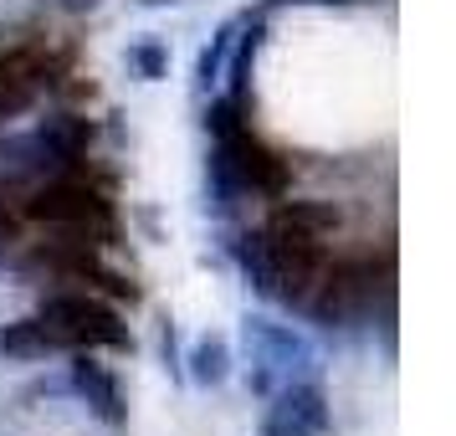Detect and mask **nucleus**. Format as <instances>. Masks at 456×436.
Wrapping results in <instances>:
<instances>
[{
  "mask_svg": "<svg viewBox=\"0 0 456 436\" xmlns=\"http://www.w3.org/2000/svg\"><path fill=\"white\" fill-rule=\"evenodd\" d=\"M236 262H241V277L262 292L267 303H282V308L303 313L308 298L318 292L323 272H329V251H323V236H308V231H292L267 221L262 231H247L231 242Z\"/></svg>",
  "mask_w": 456,
  "mask_h": 436,
  "instance_id": "f257e3e1",
  "label": "nucleus"
},
{
  "mask_svg": "<svg viewBox=\"0 0 456 436\" xmlns=\"http://www.w3.org/2000/svg\"><path fill=\"white\" fill-rule=\"evenodd\" d=\"M26 216L42 221L57 242L72 247H108L118 242V216L103 185H87L83 175H52L46 185H37L26 195Z\"/></svg>",
  "mask_w": 456,
  "mask_h": 436,
  "instance_id": "f03ea898",
  "label": "nucleus"
},
{
  "mask_svg": "<svg viewBox=\"0 0 456 436\" xmlns=\"http://www.w3.org/2000/svg\"><path fill=\"white\" fill-rule=\"evenodd\" d=\"M292 185V165L267 149L251 124L231 128L216 139L210 149V195H216V210H231L236 206V195H272V201H282Z\"/></svg>",
  "mask_w": 456,
  "mask_h": 436,
  "instance_id": "7ed1b4c3",
  "label": "nucleus"
},
{
  "mask_svg": "<svg viewBox=\"0 0 456 436\" xmlns=\"http://www.w3.org/2000/svg\"><path fill=\"white\" fill-rule=\"evenodd\" d=\"M374 303L385 308L395 303V251L385 247L379 262L374 257H359V262H329L318 292L308 298V318L323 324V329H349L359 318H370Z\"/></svg>",
  "mask_w": 456,
  "mask_h": 436,
  "instance_id": "20e7f679",
  "label": "nucleus"
},
{
  "mask_svg": "<svg viewBox=\"0 0 456 436\" xmlns=\"http://www.w3.org/2000/svg\"><path fill=\"white\" fill-rule=\"evenodd\" d=\"M37 313L46 318V329L57 333L62 350H134L128 324L98 292H52Z\"/></svg>",
  "mask_w": 456,
  "mask_h": 436,
  "instance_id": "39448f33",
  "label": "nucleus"
},
{
  "mask_svg": "<svg viewBox=\"0 0 456 436\" xmlns=\"http://www.w3.org/2000/svg\"><path fill=\"white\" fill-rule=\"evenodd\" d=\"M241 339H247V359H251L247 385L256 395H272L277 385H288V380H303L318 365L313 359V344L303 333H292L288 324H272L262 313H247L241 318Z\"/></svg>",
  "mask_w": 456,
  "mask_h": 436,
  "instance_id": "423d86ee",
  "label": "nucleus"
},
{
  "mask_svg": "<svg viewBox=\"0 0 456 436\" xmlns=\"http://www.w3.org/2000/svg\"><path fill=\"white\" fill-rule=\"evenodd\" d=\"M16 267L26 277H57V283H87L103 298H118V303H139V288L128 283L124 272H113L98 262V247H72V242H37V251H26Z\"/></svg>",
  "mask_w": 456,
  "mask_h": 436,
  "instance_id": "0eeeda50",
  "label": "nucleus"
},
{
  "mask_svg": "<svg viewBox=\"0 0 456 436\" xmlns=\"http://www.w3.org/2000/svg\"><path fill=\"white\" fill-rule=\"evenodd\" d=\"M62 62H52L42 46H5L0 52V119H16L42 98L46 87H57Z\"/></svg>",
  "mask_w": 456,
  "mask_h": 436,
  "instance_id": "6e6552de",
  "label": "nucleus"
},
{
  "mask_svg": "<svg viewBox=\"0 0 456 436\" xmlns=\"http://www.w3.org/2000/svg\"><path fill=\"white\" fill-rule=\"evenodd\" d=\"M333 426L329 395L313 380H288L272 391V406L262 415V436H323Z\"/></svg>",
  "mask_w": 456,
  "mask_h": 436,
  "instance_id": "1a4fd4ad",
  "label": "nucleus"
},
{
  "mask_svg": "<svg viewBox=\"0 0 456 436\" xmlns=\"http://www.w3.org/2000/svg\"><path fill=\"white\" fill-rule=\"evenodd\" d=\"M77 359H72V391H77V400H87V411L98 415L103 426H128V400H124V385H118V374L108 370V365H98L87 350H72Z\"/></svg>",
  "mask_w": 456,
  "mask_h": 436,
  "instance_id": "9d476101",
  "label": "nucleus"
},
{
  "mask_svg": "<svg viewBox=\"0 0 456 436\" xmlns=\"http://www.w3.org/2000/svg\"><path fill=\"white\" fill-rule=\"evenodd\" d=\"M57 333L46 329L42 313H31V318H16V324H5L0 329V354L5 359H46V354H57Z\"/></svg>",
  "mask_w": 456,
  "mask_h": 436,
  "instance_id": "9b49d317",
  "label": "nucleus"
},
{
  "mask_svg": "<svg viewBox=\"0 0 456 436\" xmlns=\"http://www.w3.org/2000/svg\"><path fill=\"white\" fill-rule=\"evenodd\" d=\"M226 374H231V344H226V333H206V339H195V350L185 354V380H190V385L216 391Z\"/></svg>",
  "mask_w": 456,
  "mask_h": 436,
  "instance_id": "f8f14e48",
  "label": "nucleus"
},
{
  "mask_svg": "<svg viewBox=\"0 0 456 436\" xmlns=\"http://www.w3.org/2000/svg\"><path fill=\"white\" fill-rule=\"evenodd\" d=\"M272 221L292 226V231H308V236H329V231L344 226V210L333 206V201H277Z\"/></svg>",
  "mask_w": 456,
  "mask_h": 436,
  "instance_id": "ddd939ff",
  "label": "nucleus"
},
{
  "mask_svg": "<svg viewBox=\"0 0 456 436\" xmlns=\"http://www.w3.org/2000/svg\"><path fill=\"white\" fill-rule=\"evenodd\" d=\"M241 21H247V16H231L226 26H216V37H210V42H206V52H200V62H195V93H200V98L221 87V72H226L231 42H236V31H241Z\"/></svg>",
  "mask_w": 456,
  "mask_h": 436,
  "instance_id": "4468645a",
  "label": "nucleus"
},
{
  "mask_svg": "<svg viewBox=\"0 0 456 436\" xmlns=\"http://www.w3.org/2000/svg\"><path fill=\"white\" fill-rule=\"evenodd\" d=\"M128 67H134V72H139L144 83H159V78L169 72V52H165V42H154V37H149V42H134V46H128Z\"/></svg>",
  "mask_w": 456,
  "mask_h": 436,
  "instance_id": "2eb2a0df",
  "label": "nucleus"
},
{
  "mask_svg": "<svg viewBox=\"0 0 456 436\" xmlns=\"http://www.w3.org/2000/svg\"><path fill=\"white\" fill-rule=\"evenodd\" d=\"M267 5H359V0H267Z\"/></svg>",
  "mask_w": 456,
  "mask_h": 436,
  "instance_id": "dca6fc26",
  "label": "nucleus"
},
{
  "mask_svg": "<svg viewBox=\"0 0 456 436\" xmlns=\"http://www.w3.org/2000/svg\"><path fill=\"white\" fill-rule=\"evenodd\" d=\"M144 5H169V0H144Z\"/></svg>",
  "mask_w": 456,
  "mask_h": 436,
  "instance_id": "f3484780",
  "label": "nucleus"
}]
</instances>
